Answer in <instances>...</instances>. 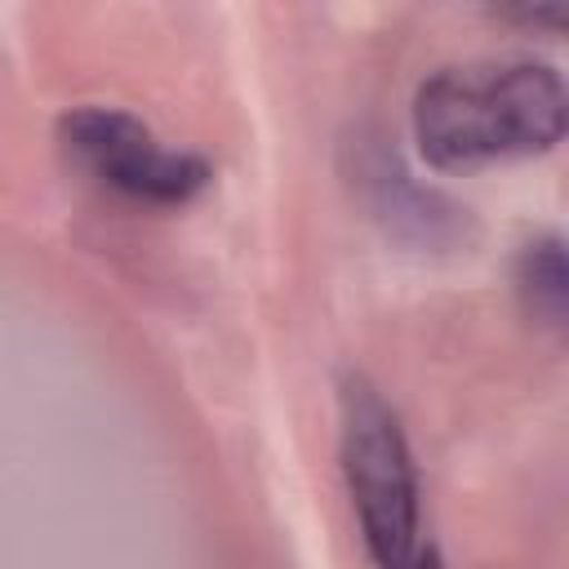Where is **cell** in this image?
<instances>
[{
    "mask_svg": "<svg viewBox=\"0 0 569 569\" xmlns=\"http://www.w3.org/2000/svg\"><path fill=\"white\" fill-rule=\"evenodd\" d=\"M565 80L551 62L445 67L413 93V142L431 169H480L551 151L565 138Z\"/></svg>",
    "mask_w": 569,
    "mask_h": 569,
    "instance_id": "1",
    "label": "cell"
},
{
    "mask_svg": "<svg viewBox=\"0 0 569 569\" xmlns=\"http://www.w3.org/2000/svg\"><path fill=\"white\" fill-rule=\"evenodd\" d=\"M338 453L360 538L378 569H413L422 551L418 467L396 409L360 373L338 391Z\"/></svg>",
    "mask_w": 569,
    "mask_h": 569,
    "instance_id": "2",
    "label": "cell"
},
{
    "mask_svg": "<svg viewBox=\"0 0 569 569\" xmlns=\"http://www.w3.org/2000/svg\"><path fill=\"white\" fill-rule=\"evenodd\" d=\"M58 138L76 169L142 204H187L213 178L204 156L160 142L138 116L120 107H71L58 124Z\"/></svg>",
    "mask_w": 569,
    "mask_h": 569,
    "instance_id": "3",
    "label": "cell"
},
{
    "mask_svg": "<svg viewBox=\"0 0 569 569\" xmlns=\"http://www.w3.org/2000/svg\"><path fill=\"white\" fill-rule=\"evenodd\" d=\"M516 284L525 307L547 320L551 329L565 325V298H569V276H565V244L560 236H542L533 244H525L520 262H516Z\"/></svg>",
    "mask_w": 569,
    "mask_h": 569,
    "instance_id": "4",
    "label": "cell"
},
{
    "mask_svg": "<svg viewBox=\"0 0 569 569\" xmlns=\"http://www.w3.org/2000/svg\"><path fill=\"white\" fill-rule=\"evenodd\" d=\"M413 569H445V565H440L436 547H422V551H418V560H413Z\"/></svg>",
    "mask_w": 569,
    "mask_h": 569,
    "instance_id": "5",
    "label": "cell"
}]
</instances>
